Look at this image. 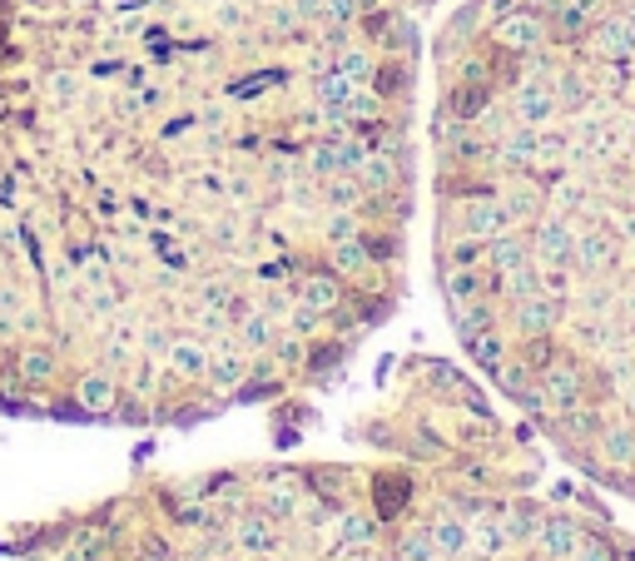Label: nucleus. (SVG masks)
Returning <instances> with one entry per match:
<instances>
[{"label": "nucleus", "instance_id": "3", "mask_svg": "<svg viewBox=\"0 0 635 561\" xmlns=\"http://www.w3.org/2000/svg\"><path fill=\"white\" fill-rule=\"evenodd\" d=\"M566 561H616V557H611V547H601V542H586V537H581V547H576Z\"/></svg>", "mask_w": 635, "mask_h": 561}, {"label": "nucleus", "instance_id": "4", "mask_svg": "<svg viewBox=\"0 0 635 561\" xmlns=\"http://www.w3.org/2000/svg\"><path fill=\"white\" fill-rule=\"evenodd\" d=\"M631 65H635V55H631Z\"/></svg>", "mask_w": 635, "mask_h": 561}, {"label": "nucleus", "instance_id": "2", "mask_svg": "<svg viewBox=\"0 0 635 561\" xmlns=\"http://www.w3.org/2000/svg\"><path fill=\"white\" fill-rule=\"evenodd\" d=\"M596 447H601V457H606V462H616V467H631V462H635V432H631V427H621V422H601Z\"/></svg>", "mask_w": 635, "mask_h": 561}, {"label": "nucleus", "instance_id": "1", "mask_svg": "<svg viewBox=\"0 0 635 561\" xmlns=\"http://www.w3.org/2000/svg\"><path fill=\"white\" fill-rule=\"evenodd\" d=\"M437 0H0V418L199 427L392 318Z\"/></svg>", "mask_w": 635, "mask_h": 561}]
</instances>
